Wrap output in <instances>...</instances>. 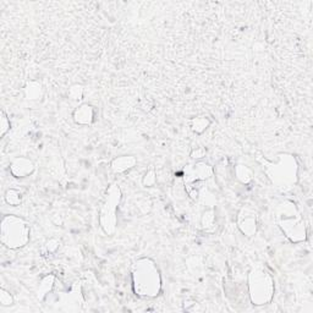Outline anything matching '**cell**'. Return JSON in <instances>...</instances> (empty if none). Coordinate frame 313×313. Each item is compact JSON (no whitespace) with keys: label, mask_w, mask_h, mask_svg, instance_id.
I'll return each instance as SVG.
<instances>
[{"label":"cell","mask_w":313,"mask_h":313,"mask_svg":"<svg viewBox=\"0 0 313 313\" xmlns=\"http://www.w3.org/2000/svg\"><path fill=\"white\" fill-rule=\"evenodd\" d=\"M135 291L141 296L154 297L160 290V276L156 264L151 259H141L134 266Z\"/></svg>","instance_id":"1"},{"label":"cell","mask_w":313,"mask_h":313,"mask_svg":"<svg viewBox=\"0 0 313 313\" xmlns=\"http://www.w3.org/2000/svg\"><path fill=\"white\" fill-rule=\"evenodd\" d=\"M30 241V225L22 218L6 215L1 221V243L6 247H24Z\"/></svg>","instance_id":"2"},{"label":"cell","mask_w":313,"mask_h":313,"mask_svg":"<svg viewBox=\"0 0 313 313\" xmlns=\"http://www.w3.org/2000/svg\"><path fill=\"white\" fill-rule=\"evenodd\" d=\"M274 281L271 274L262 267L254 268L250 274V295L256 305H266L273 297Z\"/></svg>","instance_id":"3"},{"label":"cell","mask_w":313,"mask_h":313,"mask_svg":"<svg viewBox=\"0 0 313 313\" xmlns=\"http://www.w3.org/2000/svg\"><path fill=\"white\" fill-rule=\"evenodd\" d=\"M264 169L269 179L277 187H289L296 177V163L290 156L280 157L278 163L271 164L264 162Z\"/></svg>","instance_id":"4"},{"label":"cell","mask_w":313,"mask_h":313,"mask_svg":"<svg viewBox=\"0 0 313 313\" xmlns=\"http://www.w3.org/2000/svg\"><path fill=\"white\" fill-rule=\"evenodd\" d=\"M120 190L116 185H111L109 187L108 193H106L105 202H104L103 207H102L101 212V224L102 228L104 229L108 235L113 234L115 231L116 226V215L115 210L118 207L119 202H120Z\"/></svg>","instance_id":"5"},{"label":"cell","mask_w":313,"mask_h":313,"mask_svg":"<svg viewBox=\"0 0 313 313\" xmlns=\"http://www.w3.org/2000/svg\"><path fill=\"white\" fill-rule=\"evenodd\" d=\"M212 175V168L206 163H197V164L188 167L185 173V184L186 182H195L200 180H205Z\"/></svg>","instance_id":"6"},{"label":"cell","mask_w":313,"mask_h":313,"mask_svg":"<svg viewBox=\"0 0 313 313\" xmlns=\"http://www.w3.org/2000/svg\"><path fill=\"white\" fill-rule=\"evenodd\" d=\"M239 226L245 235L252 236L256 233V215L250 208H243L239 217Z\"/></svg>","instance_id":"7"},{"label":"cell","mask_w":313,"mask_h":313,"mask_svg":"<svg viewBox=\"0 0 313 313\" xmlns=\"http://www.w3.org/2000/svg\"><path fill=\"white\" fill-rule=\"evenodd\" d=\"M33 163L27 158H16L10 165V172L15 177H25L27 175L32 174Z\"/></svg>","instance_id":"8"},{"label":"cell","mask_w":313,"mask_h":313,"mask_svg":"<svg viewBox=\"0 0 313 313\" xmlns=\"http://www.w3.org/2000/svg\"><path fill=\"white\" fill-rule=\"evenodd\" d=\"M135 164H136V158L132 156H123L113 160L111 169L115 173H124L135 167Z\"/></svg>","instance_id":"9"},{"label":"cell","mask_w":313,"mask_h":313,"mask_svg":"<svg viewBox=\"0 0 313 313\" xmlns=\"http://www.w3.org/2000/svg\"><path fill=\"white\" fill-rule=\"evenodd\" d=\"M93 119L92 106L83 104L75 111V120L80 124H90Z\"/></svg>","instance_id":"10"},{"label":"cell","mask_w":313,"mask_h":313,"mask_svg":"<svg viewBox=\"0 0 313 313\" xmlns=\"http://www.w3.org/2000/svg\"><path fill=\"white\" fill-rule=\"evenodd\" d=\"M236 175H238V179L240 181H243V184H247L252 179L251 170L248 168L243 167V165H238V168H236Z\"/></svg>","instance_id":"11"},{"label":"cell","mask_w":313,"mask_h":313,"mask_svg":"<svg viewBox=\"0 0 313 313\" xmlns=\"http://www.w3.org/2000/svg\"><path fill=\"white\" fill-rule=\"evenodd\" d=\"M208 125H209V121L205 116H200V118H196L192 120V130L196 132L205 131Z\"/></svg>","instance_id":"12"},{"label":"cell","mask_w":313,"mask_h":313,"mask_svg":"<svg viewBox=\"0 0 313 313\" xmlns=\"http://www.w3.org/2000/svg\"><path fill=\"white\" fill-rule=\"evenodd\" d=\"M5 198H6V202L11 206H17L20 205V202H21V196H20V192L19 191L14 190V188L7 191Z\"/></svg>","instance_id":"13"},{"label":"cell","mask_w":313,"mask_h":313,"mask_svg":"<svg viewBox=\"0 0 313 313\" xmlns=\"http://www.w3.org/2000/svg\"><path fill=\"white\" fill-rule=\"evenodd\" d=\"M26 96L29 99H37L40 96V86L38 83L31 82L26 87Z\"/></svg>","instance_id":"14"},{"label":"cell","mask_w":313,"mask_h":313,"mask_svg":"<svg viewBox=\"0 0 313 313\" xmlns=\"http://www.w3.org/2000/svg\"><path fill=\"white\" fill-rule=\"evenodd\" d=\"M0 304H1L2 306H10V305L12 304L11 295L7 291H5L4 289L0 290Z\"/></svg>","instance_id":"15"},{"label":"cell","mask_w":313,"mask_h":313,"mask_svg":"<svg viewBox=\"0 0 313 313\" xmlns=\"http://www.w3.org/2000/svg\"><path fill=\"white\" fill-rule=\"evenodd\" d=\"M213 219H214V217H213L212 210L210 212H206L205 217H203V225H205V228H208V226L212 225Z\"/></svg>","instance_id":"16"},{"label":"cell","mask_w":313,"mask_h":313,"mask_svg":"<svg viewBox=\"0 0 313 313\" xmlns=\"http://www.w3.org/2000/svg\"><path fill=\"white\" fill-rule=\"evenodd\" d=\"M143 182H144V185H147V186H152V185H153L154 182H156V176H154L153 170H151L149 173H147Z\"/></svg>","instance_id":"17"},{"label":"cell","mask_w":313,"mask_h":313,"mask_svg":"<svg viewBox=\"0 0 313 313\" xmlns=\"http://www.w3.org/2000/svg\"><path fill=\"white\" fill-rule=\"evenodd\" d=\"M10 129V121L7 120V118L5 116V114H1V135L4 136L5 132Z\"/></svg>","instance_id":"18"}]
</instances>
